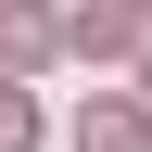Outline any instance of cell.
Here are the masks:
<instances>
[{
    "label": "cell",
    "mask_w": 152,
    "mask_h": 152,
    "mask_svg": "<svg viewBox=\"0 0 152 152\" xmlns=\"http://www.w3.org/2000/svg\"><path fill=\"white\" fill-rule=\"evenodd\" d=\"M127 38H140V0H89L76 13V51H127Z\"/></svg>",
    "instance_id": "cell-1"
},
{
    "label": "cell",
    "mask_w": 152,
    "mask_h": 152,
    "mask_svg": "<svg viewBox=\"0 0 152 152\" xmlns=\"http://www.w3.org/2000/svg\"><path fill=\"white\" fill-rule=\"evenodd\" d=\"M0 51H13V64H38V51H51V13H26V0H13V13H0Z\"/></svg>",
    "instance_id": "cell-2"
},
{
    "label": "cell",
    "mask_w": 152,
    "mask_h": 152,
    "mask_svg": "<svg viewBox=\"0 0 152 152\" xmlns=\"http://www.w3.org/2000/svg\"><path fill=\"white\" fill-rule=\"evenodd\" d=\"M38 140V102H26V89H0V152H26Z\"/></svg>",
    "instance_id": "cell-3"
},
{
    "label": "cell",
    "mask_w": 152,
    "mask_h": 152,
    "mask_svg": "<svg viewBox=\"0 0 152 152\" xmlns=\"http://www.w3.org/2000/svg\"><path fill=\"white\" fill-rule=\"evenodd\" d=\"M140 13H152V0H140Z\"/></svg>",
    "instance_id": "cell-4"
}]
</instances>
